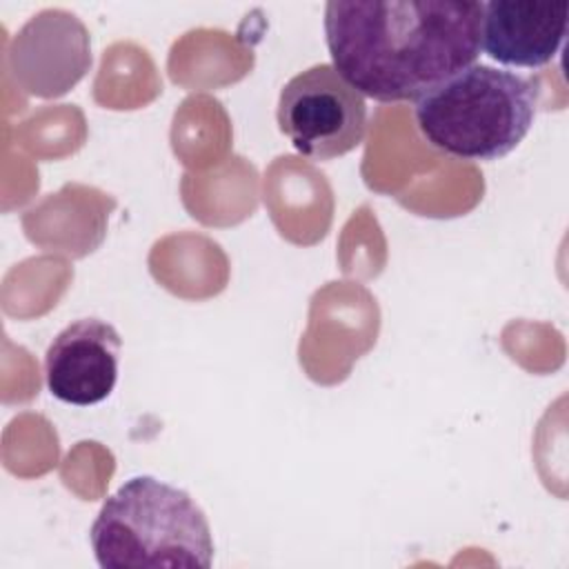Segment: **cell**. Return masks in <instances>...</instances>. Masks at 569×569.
<instances>
[{"mask_svg":"<svg viewBox=\"0 0 569 569\" xmlns=\"http://www.w3.org/2000/svg\"><path fill=\"white\" fill-rule=\"evenodd\" d=\"M482 2L333 0L325 38L333 69L378 102L418 100L480 56Z\"/></svg>","mask_w":569,"mask_h":569,"instance_id":"cell-1","label":"cell"},{"mask_svg":"<svg viewBox=\"0 0 569 569\" xmlns=\"http://www.w3.org/2000/svg\"><path fill=\"white\" fill-rule=\"evenodd\" d=\"M102 569H207L213 538L204 511L153 476H133L111 493L89 531Z\"/></svg>","mask_w":569,"mask_h":569,"instance_id":"cell-2","label":"cell"},{"mask_svg":"<svg viewBox=\"0 0 569 569\" xmlns=\"http://www.w3.org/2000/svg\"><path fill=\"white\" fill-rule=\"evenodd\" d=\"M538 87L513 71L473 62L416 100L422 140L458 160H498L529 133Z\"/></svg>","mask_w":569,"mask_h":569,"instance_id":"cell-3","label":"cell"},{"mask_svg":"<svg viewBox=\"0 0 569 569\" xmlns=\"http://www.w3.org/2000/svg\"><path fill=\"white\" fill-rule=\"evenodd\" d=\"M278 127L293 149L311 160H333L367 136V102L333 64H313L293 76L278 98Z\"/></svg>","mask_w":569,"mask_h":569,"instance_id":"cell-4","label":"cell"},{"mask_svg":"<svg viewBox=\"0 0 569 569\" xmlns=\"http://www.w3.org/2000/svg\"><path fill=\"white\" fill-rule=\"evenodd\" d=\"M122 338L100 318L67 325L44 353V380L53 398L89 407L109 398L118 382Z\"/></svg>","mask_w":569,"mask_h":569,"instance_id":"cell-5","label":"cell"},{"mask_svg":"<svg viewBox=\"0 0 569 569\" xmlns=\"http://www.w3.org/2000/svg\"><path fill=\"white\" fill-rule=\"evenodd\" d=\"M569 29L567 2H482L480 49L505 67L538 69L560 51Z\"/></svg>","mask_w":569,"mask_h":569,"instance_id":"cell-6","label":"cell"}]
</instances>
